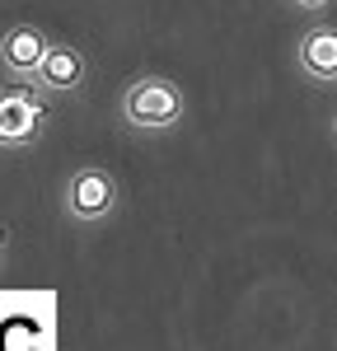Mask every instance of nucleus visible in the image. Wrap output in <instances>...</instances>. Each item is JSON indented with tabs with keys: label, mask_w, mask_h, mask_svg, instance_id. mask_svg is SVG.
I'll use <instances>...</instances> for the list:
<instances>
[{
	"label": "nucleus",
	"mask_w": 337,
	"mask_h": 351,
	"mask_svg": "<svg viewBox=\"0 0 337 351\" xmlns=\"http://www.w3.org/2000/svg\"><path fill=\"white\" fill-rule=\"evenodd\" d=\"M122 122L136 127V132H173L188 112L183 89L164 75H136V80L122 89Z\"/></svg>",
	"instance_id": "nucleus-1"
},
{
	"label": "nucleus",
	"mask_w": 337,
	"mask_h": 351,
	"mask_svg": "<svg viewBox=\"0 0 337 351\" xmlns=\"http://www.w3.org/2000/svg\"><path fill=\"white\" fill-rule=\"evenodd\" d=\"M47 132V94L38 84L0 89V150H33Z\"/></svg>",
	"instance_id": "nucleus-2"
},
{
	"label": "nucleus",
	"mask_w": 337,
	"mask_h": 351,
	"mask_svg": "<svg viewBox=\"0 0 337 351\" xmlns=\"http://www.w3.org/2000/svg\"><path fill=\"white\" fill-rule=\"evenodd\" d=\"M117 202H122V188H117V178L108 169H99V164L71 169V178H66V211H71V220L99 225V220H108L117 211Z\"/></svg>",
	"instance_id": "nucleus-3"
},
{
	"label": "nucleus",
	"mask_w": 337,
	"mask_h": 351,
	"mask_svg": "<svg viewBox=\"0 0 337 351\" xmlns=\"http://www.w3.org/2000/svg\"><path fill=\"white\" fill-rule=\"evenodd\" d=\"M52 43L56 38L42 24H10L0 33V71L14 75V80H33L38 66L52 52Z\"/></svg>",
	"instance_id": "nucleus-4"
},
{
	"label": "nucleus",
	"mask_w": 337,
	"mask_h": 351,
	"mask_svg": "<svg viewBox=\"0 0 337 351\" xmlns=\"http://www.w3.org/2000/svg\"><path fill=\"white\" fill-rule=\"evenodd\" d=\"M295 66L309 84H337V24H309L295 38Z\"/></svg>",
	"instance_id": "nucleus-5"
},
{
	"label": "nucleus",
	"mask_w": 337,
	"mask_h": 351,
	"mask_svg": "<svg viewBox=\"0 0 337 351\" xmlns=\"http://www.w3.org/2000/svg\"><path fill=\"white\" fill-rule=\"evenodd\" d=\"M84 80H89V61H84V52L71 47V43H52L47 61H42L38 75H33V84H38L42 94H80Z\"/></svg>",
	"instance_id": "nucleus-6"
},
{
	"label": "nucleus",
	"mask_w": 337,
	"mask_h": 351,
	"mask_svg": "<svg viewBox=\"0 0 337 351\" xmlns=\"http://www.w3.org/2000/svg\"><path fill=\"white\" fill-rule=\"evenodd\" d=\"M286 5H295V10H328L333 0H286Z\"/></svg>",
	"instance_id": "nucleus-7"
},
{
	"label": "nucleus",
	"mask_w": 337,
	"mask_h": 351,
	"mask_svg": "<svg viewBox=\"0 0 337 351\" xmlns=\"http://www.w3.org/2000/svg\"><path fill=\"white\" fill-rule=\"evenodd\" d=\"M5 253H10V230L0 225V263H5Z\"/></svg>",
	"instance_id": "nucleus-8"
}]
</instances>
